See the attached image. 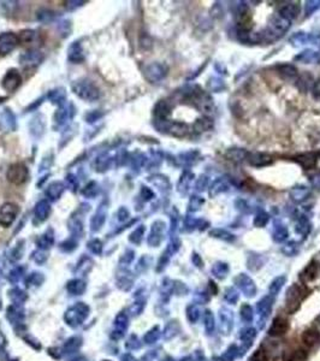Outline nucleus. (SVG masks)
Masks as SVG:
<instances>
[{
    "label": "nucleus",
    "instance_id": "obj_1",
    "mask_svg": "<svg viewBox=\"0 0 320 361\" xmlns=\"http://www.w3.org/2000/svg\"><path fill=\"white\" fill-rule=\"evenodd\" d=\"M291 26V22L282 17L279 14H274L269 21V26L263 32L258 33L259 42H273L283 36L289 28Z\"/></svg>",
    "mask_w": 320,
    "mask_h": 361
},
{
    "label": "nucleus",
    "instance_id": "obj_2",
    "mask_svg": "<svg viewBox=\"0 0 320 361\" xmlns=\"http://www.w3.org/2000/svg\"><path fill=\"white\" fill-rule=\"evenodd\" d=\"M75 94L85 102H95L100 98V89L89 80H80L72 85Z\"/></svg>",
    "mask_w": 320,
    "mask_h": 361
},
{
    "label": "nucleus",
    "instance_id": "obj_3",
    "mask_svg": "<svg viewBox=\"0 0 320 361\" xmlns=\"http://www.w3.org/2000/svg\"><path fill=\"white\" fill-rule=\"evenodd\" d=\"M155 127L161 133L168 134V135L173 136V138H185L188 135L189 127L188 124L183 122H176V120H157Z\"/></svg>",
    "mask_w": 320,
    "mask_h": 361
},
{
    "label": "nucleus",
    "instance_id": "obj_4",
    "mask_svg": "<svg viewBox=\"0 0 320 361\" xmlns=\"http://www.w3.org/2000/svg\"><path fill=\"white\" fill-rule=\"evenodd\" d=\"M168 72V65L163 64V63H152V64L147 65L143 70V75H145L146 80L150 81L151 83L160 82L161 80L166 77Z\"/></svg>",
    "mask_w": 320,
    "mask_h": 361
},
{
    "label": "nucleus",
    "instance_id": "obj_5",
    "mask_svg": "<svg viewBox=\"0 0 320 361\" xmlns=\"http://www.w3.org/2000/svg\"><path fill=\"white\" fill-rule=\"evenodd\" d=\"M28 176H29L28 168L22 163H15L10 165L9 170L6 172L7 180L11 183L16 184V186L23 184L28 180Z\"/></svg>",
    "mask_w": 320,
    "mask_h": 361
},
{
    "label": "nucleus",
    "instance_id": "obj_6",
    "mask_svg": "<svg viewBox=\"0 0 320 361\" xmlns=\"http://www.w3.org/2000/svg\"><path fill=\"white\" fill-rule=\"evenodd\" d=\"M19 208L16 204L6 203L0 207V225L7 228L11 225L18 214Z\"/></svg>",
    "mask_w": 320,
    "mask_h": 361
},
{
    "label": "nucleus",
    "instance_id": "obj_7",
    "mask_svg": "<svg viewBox=\"0 0 320 361\" xmlns=\"http://www.w3.org/2000/svg\"><path fill=\"white\" fill-rule=\"evenodd\" d=\"M18 42V35L14 34V33H2V34H0V54L5 55L11 53L16 49Z\"/></svg>",
    "mask_w": 320,
    "mask_h": 361
},
{
    "label": "nucleus",
    "instance_id": "obj_8",
    "mask_svg": "<svg viewBox=\"0 0 320 361\" xmlns=\"http://www.w3.org/2000/svg\"><path fill=\"white\" fill-rule=\"evenodd\" d=\"M21 82H22L21 75L18 74L17 70L12 69L10 70V71H7L4 78H2L1 86L5 90H7V92H15V90L21 86Z\"/></svg>",
    "mask_w": 320,
    "mask_h": 361
},
{
    "label": "nucleus",
    "instance_id": "obj_9",
    "mask_svg": "<svg viewBox=\"0 0 320 361\" xmlns=\"http://www.w3.org/2000/svg\"><path fill=\"white\" fill-rule=\"evenodd\" d=\"M247 161L251 166L254 168H265V166L271 165L273 163V158L272 155H266V153L261 152H254V153H248L247 155Z\"/></svg>",
    "mask_w": 320,
    "mask_h": 361
},
{
    "label": "nucleus",
    "instance_id": "obj_10",
    "mask_svg": "<svg viewBox=\"0 0 320 361\" xmlns=\"http://www.w3.org/2000/svg\"><path fill=\"white\" fill-rule=\"evenodd\" d=\"M300 10H301V7L297 2H284L278 7L277 14H279L282 17L291 22L295 18H297V16L300 15Z\"/></svg>",
    "mask_w": 320,
    "mask_h": 361
},
{
    "label": "nucleus",
    "instance_id": "obj_11",
    "mask_svg": "<svg viewBox=\"0 0 320 361\" xmlns=\"http://www.w3.org/2000/svg\"><path fill=\"white\" fill-rule=\"evenodd\" d=\"M304 295H306V292H304V290L302 289L301 287H299V285H294V287L289 290L288 301H286L288 302L289 310L293 312V310L299 309L300 304H301V301L303 300Z\"/></svg>",
    "mask_w": 320,
    "mask_h": 361
},
{
    "label": "nucleus",
    "instance_id": "obj_12",
    "mask_svg": "<svg viewBox=\"0 0 320 361\" xmlns=\"http://www.w3.org/2000/svg\"><path fill=\"white\" fill-rule=\"evenodd\" d=\"M320 275V262L317 260H313L312 262H309L308 266L303 270V272L301 274L300 278L303 283H311L314 279H317Z\"/></svg>",
    "mask_w": 320,
    "mask_h": 361
},
{
    "label": "nucleus",
    "instance_id": "obj_13",
    "mask_svg": "<svg viewBox=\"0 0 320 361\" xmlns=\"http://www.w3.org/2000/svg\"><path fill=\"white\" fill-rule=\"evenodd\" d=\"M289 330V323L286 318L277 317L274 318L272 322L271 327H269V334L273 337H278V336H283L288 332Z\"/></svg>",
    "mask_w": 320,
    "mask_h": 361
},
{
    "label": "nucleus",
    "instance_id": "obj_14",
    "mask_svg": "<svg viewBox=\"0 0 320 361\" xmlns=\"http://www.w3.org/2000/svg\"><path fill=\"white\" fill-rule=\"evenodd\" d=\"M295 62L303 63V64H317L320 62V52L316 50L307 49L294 58Z\"/></svg>",
    "mask_w": 320,
    "mask_h": 361
},
{
    "label": "nucleus",
    "instance_id": "obj_15",
    "mask_svg": "<svg viewBox=\"0 0 320 361\" xmlns=\"http://www.w3.org/2000/svg\"><path fill=\"white\" fill-rule=\"evenodd\" d=\"M194 180H195V175H194L191 171L185 170V172L181 175L180 181H178V184H177L178 193L183 196L187 195V194L189 193V190H190L191 183H193Z\"/></svg>",
    "mask_w": 320,
    "mask_h": 361
},
{
    "label": "nucleus",
    "instance_id": "obj_16",
    "mask_svg": "<svg viewBox=\"0 0 320 361\" xmlns=\"http://www.w3.org/2000/svg\"><path fill=\"white\" fill-rule=\"evenodd\" d=\"M289 194H290V198L294 203L301 204L309 198V195H311V188H308L307 186H303V184L295 186L294 188H291Z\"/></svg>",
    "mask_w": 320,
    "mask_h": 361
},
{
    "label": "nucleus",
    "instance_id": "obj_17",
    "mask_svg": "<svg viewBox=\"0 0 320 361\" xmlns=\"http://www.w3.org/2000/svg\"><path fill=\"white\" fill-rule=\"evenodd\" d=\"M229 188H230V184H229L228 180L224 177H219L217 178V180H214L213 183L210 186V188H208V194H210L211 198H216L219 194H223L225 193V191H228Z\"/></svg>",
    "mask_w": 320,
    "mask_h": 361
},
{
    "label": "nucleus",
    "instance_id": "obj_18",
    "mask_svg": "<svg viewBox=\"0 0 320 361\" xmlns=\"http://www.w3.org/2000/svg\"><path fill=\"white\" fill-rule=\"evenodd\" d=\"M294 161H296L303 170H311V169L316 168L318 158L314 153H303V155L295 156Z\"/></svg>",
    "mask_w": 320,
    "mask_h": 361
},
{
    "label": "nucleus",
    "instance_id": "obj_19",
    "mask_svg": "<svg viewBox=\"0 0 320 361\" xmlns=\"http://www.w3.org/2000/svg\"><path fill=\"white\" fill-rule=\"evenodd\" d=\"M277 72L283 80L296 81L299 78V71L293 64H281L277 67Z\"/></svg>",
    "mask_w": 320,
    "mask_h": 361
},
{
    "label": "nucleus",
    "instance_id": "obj_20",
    "mask_svg": "<svg viewBox=\"0 0 320 361\" xmlns=\"http://www.w3.org/2000/svg\"><path fill=\"white\" fill-rule=\"evenodd\" d=\"M171 115V105L166 100H160L154 107V116L155 120H168V118Z\"/></svg>",
    "mask_w": 320,
    "mask_h": 361
},
{
    "label": "nucleus",
    "instance_id": "obj_21",
    "mask_svg": "<svg viewBox=\"0 0 320 361\" xmlns=\"http://www.w3.org/2000/svg\"><path fill=\"white\" fill-rule=\"evenodd\" d=\"M214 123L207 116H203V117L198 118L195 120V123L193 124V130L195 134H202L206 131H210L213 128Z\"/></svg>",
    "mask_w": 320,
    "mask_h": 361
},
{
    "label": "nucleus",
    "instance_id": "obj_22",
    "mask_svg": "<svg viewBox=\"0 0 320 361\" xmlns=\"http://www.w3.org/2000/svg\"><path fill=\"white\" fill-rule=\"evenodd\" d=\"M248 153H249L248 151L244 150V148L234 147V148H229V150L226 151L225 156L229 159V160L235 161V163H241V161L246 160Z\"/></svg>",
    "mask_w": 320,
    "mask_h": 361
},
{
    "label": "nucleus",
    "instance_id": "obj_23",
    "mask_svg": "<svg viewBox=\"0 0 320 361\" xmlns=\"http://www.w3.org/2000/svg\"><path fill=\"white\" fill-rule=\"evenodd\" d=\"M148 181L153 184L154 187H157L160 191H168L171 188V183L168 181V178L164 175H153L148 178Z\"/></svg>",
    "mask_w": 320,
    "mask_h": 361
},
{
    "label": "nucleus",
    "instance_id": "obj_24",
    "mask_svg": "<svg viewBox=\"0 0 320 361\" xmlns=\"http://www.w3.org/2000/svg\"><path fill=\"white\" fill-rule=\"evenodd\" d=\"M302 341L308 347H313L320 341V332L313 327L304 330L303 334H302Z\"/></svg>",
    "mask_w": 320,
    "mask_h": 361
},
{
    "label": "nucleus",
    "instance_id": "obj_25",
    "mask_svg": "<svg viewBox=\"0 0 320 361\" xmlns=\"http://www.w3.org/2000/svg\"><path fill=\"white\" fill-rule=\"evenodd\" d=\"M200 153L199 151H188V152H183L177 156V161L180 165L182 166H190L195 163L198 156Z\"/></svg>",
    "mask_w": 320,
    "mask_h": 361
},
{
    "label": "nucleus",
    "instance_id": "obj_26",
    "mask_svg": "<svg viewBox=\"0 0 320 361\" xmlns=\"http://www.w3.org/2000/svg\"><path fill=\"white\" fill-rule=\"evenodd\" d=\"M50 212H51V206L47 203V200H41L37 203L36 207H35V218L37 221L42 222L49 217Z\"/></svg>",
    "mask_w": 320,
    "mask_h": 361
},
{
    "label": "nucleus",
    "instance_id": "obj_27",
    "mask_svg": "<svg viewBox=\"0 0 320 361\" xmlns=\"http://www.w3.org/2000/svg\"><path fill=\"white\" fill-rule=\"evenodd\" d=\"M64 189L65 187L62 182H53V183L50 184L49 188H47L46 190L47 198L51 199V200H57V199L60 198V195H62L63 191H64Z\"/></svg>",
    "mask_w": 320,
    "mask_h": 361
},
{
    "label": "nucleus",
    "instance_id": "obj_28",
    "mask_svg": "<svg viewBox=\"0 0 320 361\" xmlns=\"http://www.w3.org/2000/svg\"><path fill=\"white\" fill-rule=\"evenodd\" d=\"M207 89L212 93H221L226 89V85L220 77L212 76L207 81Z\"/></svg>",
    "mask_w": 320,
    "mask_h": 361
},
{
    "label": "nucleus",
    "instance_id": "obj_29",
    "mask_svg": "<svg viewBox=\"0 0 320 361\" xmlns=\"http://www.w3.org/2000/svg\"><path fill=\"white\" fill-rule=\"evenodd\" d=\"M309 40H311V35H308L304 32H296L291 35L290 39H289V42L294 47H301L303 45H306Z\"/></svg>",
    "mask_w": 320,
    "mask_h": 361
},
{
    "label": "nucleus",
    "instance_id": "obj_30",
    "mask_svg": "<svg viewBox=\"0 0 320 361\" xmlns=\"http://www.w3.org/2000/svg\"><path fill=\"white\" fill-rule=\"evenodd\" d=\"M312 81H313V77H312L311 74L308 72H303L301 76H299V78L296 80V87L299 88L300 92H308L309 88H311Z\"/></svg>",
    "mask_w": 320,
    "mask_h": 361
},
{
    "label": "nucleus",
    "instance_id": "obj_31",
    "mask_svg": "<svg viewBox=\"0 0 320 361\" xmlns=\"http://www.w3.org/2000/svg\"><path fill=\"white\" fill-rule=\"evenodd\" d=\"M42 57L39 52H27L21 57V63L24 67H32V65H37L39 62H41Z\"/></svg>",
    "mask_w": 320,
    "mask_h": 361
},
{
    "label": "nucleus",
    "instance_id": "obj_32",
    "mask_svg": "<svg viewBox=\"0 0 320 361\" xmlns=\"http://www.w3.org/2000/svg\"><path fill=\"white\" fill-rule=\"evenodd\" d=\"M307 352L302 348H297V349L293 350V352L289 353L286 358H284V361H306L307 360Z\"/></svg>",
    "mask_w": 320,
    "mask_h": 361
},
{
    "label": "nucleus",
    "instance_id": "obj_33",
    "mask_svg": "<svg viewBox=\"0 0 320 361\" xmlns=\"http://www.w3.org/2000/svg\"><path fill=\"white\" fill-rule=\"evenodd\" d=\"M205 204V199L200 195H191V198L189 199L188 203V211L189 212H196L201 208Z\"/></svg>",
    "mask_w": 320,
    "mask_h": 361
},
{
    "label": "nucleus",
    "instance_id": "obj_34",
    "mask_svg": "<svg viewBox=\"0 0 320 361\" xmlns=\"http://www.w3.org/2000/svg\"><path fill=\"white\" fill-rule=\"evenodd\" d=\"M69 59L72 62H81L83 59L82 49H81L79 42H74L69 49Z\"/></svg>",
    "mask_w": 320,
    "mask_h": 361
},
{
    "label": "nucleus",
    "instance_id": "obj_35",
    "mask_svg": "<svg viewBox=\"0 0 320 361\" xmlns=\"http://www.w3.org/2000/svg\"><path fill=\"white\" fill-rule=\"evenodd\" d=\"M210 188V177L207 175H200L195 182V190L198 193H202L206 189Z\"/></svg>",
    "mask_w": 320,
    "mask_h": 361
},
{
    "label": "nucleus",
    "instance_id": "obj_36",
    "mask_svg": "<svg viewBox=\"0 0 320 361\" xmlns=\"http://www.w3.org/2000/svg\"><path fill=\"white\" fill-rule=\"evenodd\" d=\"M320 9V1L319 0H308L306 1V5H304V15L307 17L313 15L317 10Z\"/></svg>",
    "mask_w": 320,
    "mask_h": 361
},
{
    "label": "nucleus",
    "instance_id": "obj_37",
    "mask_svg": "<svg viewBox=\"0 0 320 361\" xmlns=\"http://www.w3.org/2000/svg\"><path fill=\"white\" fill-rule=\"evenodd\" d=\"M269 214L266 213L265 211H259L258 213H256L255 218H254V224H255V226H258V228H263V226H265L267 223H269Z\"/></svg>",
    "mask_w": 320,
    "mask_h": 361
},
{
    "label": "nucleus",
    "instance_id": "obj_38",
    "mask_svg": "<svg viewBox=\"0 0 320 361\" xmlns=\"http://www.w3.org/2000/svg\"><path fill=\"white\" fill-rule=\"evenodd\" d=\"M98 190H99L98 184L95 183V182H90V183H88L87 187L83 189L82 193H83V195L87 196V198H94V196L98 194Z\"/></svg>",
    "mask_w": 320,
    "mask_h": 361
},
{
    "label": "nucleus",
    "instance_id": "obj_39",
    "mask_svg": "<svg viewBox=\"0 0 320 361\" xmlns=\"http://www.w3.org/2000/svg\"><path fill=\"white\" fill-rule=\"evenodd\" d=\"M235 207L238 211L243 212V213H249V212H252V206L249 205L248 201L244 200V199L242 198L237 199V200L235 201Z\"/></svg>",
    "mask_w": 320,
    "mask_h": 361
},
{
    "label": "nucleus",
    "instance_id": "obj_40",
    "mask_svg": "<svg viewBox=\"0 0 320 361\" xmlns=\"http://www.w3.org/2000/svg\"><path fill=\"white\" fill-rule=\"evenodd\" d=\"M35 37V32L33 30H23L21 34L18 35V40L19 42H23V44H27V42H32Z\"/></svg>",
    "mask_w": 320,
    "mask_h": 361
},
{
    "label": "nucleus",
    "instance_id": "obj_41",
    "mask_svg": "<svg viewBox=\"0 0 320 361\" xmlns=\"http://www.w3.org/2000/svg\"><path fill=\"white\" fill-rule=\"evenodd\" d=\"M251 361H269V354L264 348H260L252 355Z\"/></svg>",
    "mask_w": 320,
    "mask_h": 361
},
{
    "label": "nucleus",
    "instance_id": "obj_42",
    "mask_svg": "<svg viewBox=\"0 0 320 361\" xmlns=\"http://www.w3.org/2000/svg\"><path fill=\"white\" fill-rule=\"evenodd\" d=\"M288 235V231H286V228L284 225H279L276 226V231H274V239L277 241H281V240H284Z\"/></svg>",
    "mask_w": 320,
    "mask_h": 361
},
{
    "label": "nucleus",
    "instance_id": "obj_43",
    "mask_svg": "<svg viewBox=\"0 0 320 361\" xmlns=\"http://www.w3.org/2000/svg\"><path fill=\"white\" fill-rule=\"evenodd\" d=\"M311 92H312V97H313L314 99L320 100V78H318V80L313 83Z\"/></svg>",
    "mask_w": 320,
    "mask_h": 361
},
{
    "label": "nucleus",
    "instance_id": "obj_44",
    "mask_svg": "<svg viewBox=\"0 0 320 361\" xmlns=\"http://www.w3.org/2000/svg\"><path fill=\"white\" fill-rule=\"evenodd\" d=\"M211 235L214 237H220V239H225V240H231L233 239V235H230L229 232L220 230V229H216V230L211 231Z\"/></svg>",
    "mask_w": 320,
    "mask_h": 361
},
{
    "label": "nucleus",
    "instance_id": "obj_45",
    "mask_svg": "<svg viewBox=\"0 0 320 361\" xmlns=\"http://www.w3.org/2000/svg\"><path fill=\"white\" fill-rule=\"evenodd\" d=\"M141 195H142L143 200H146V201H150V200H152L153 198H154V193H153V191L151 190L150 188H147V187H142V190H141Z\"/></svg>",
    "mask_w": 320,
    "mask_h": 361
},
{
    "label": "nucleus",
    "instance_id": "obj_46",
    "mask_svg": "<svg viewBox=\"0 0 320 361\" xmlns=\"http://www.w3.org/2000/svg\"><path fill=\"white\" fill-rule=\"evenodd\" d=\"M297 231H299V232H301V231H303V230H307V231H308L309 230V222H308V219H307V218H301V219H300V221H299V223H297Z\"/></svg>",
    "mask_w": 320,
    "mask_h": 361
},
{
    "label": "nucleus",
    "instance_id": "obj_47",
    "mask_svg": "<svg viewBox=\"0 0 320 361\" xmlns=\"http://www.w3.org/2000/svg\"><path fill=\"white\" fill-rule=\"evenodd\" d=\"M214 69L217 70V72H218V74H220V75H228V71H226V68L224 67V65L221 64V63L217 62L216 64H214Z\"/></svg>",
    "mask_w": 320,
    "mask_h": 361
},
{
    "label": "nucleus",
    "instance_id": "obj_48",
    "mask_svg": "<svg viewBox=\"0 0 320 361\" xmlns=\"http://www.w3.org/2000/svg\"><path fill=\"white\" fill-rule=\"evenodd\" d=\"M313 184L317 187V188H320V173L313 178Z\"/></svg>",
    "mask_w": 320,
    "mask_h": 361
}]
</instances>
